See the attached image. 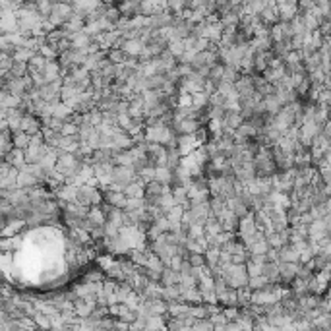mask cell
Instances as JSON below:
<instances>
[{"label": "cell", "instance_id": "d6a6232c", "mask_svg": "<svg viewBox=\"0 0 331 331\" xmlns=\"http://www.w3.org/2000/svg\"><path fill=\"white\" fill-rule=\"evenodd\" d=\"M169 51L173 52L176 58H180L186 52V45H184V41H171L169 43Z\"/></svg>", "mask_w": 331, "mask_h": 331}, {"label": "cell", "instance_id": "8fae6325", "mask_svg": "<svg viewBox=\"0 0 331 331\" xmlns=\"http://www.w3.org/2000/svg\"><path fill=\"white\" fill-rule=\"evenodd\" d=\"M25 225H27L25 219H16V217H12L10 223L2 228V236H14V234H19V230H21Z\"/></svg>", "mask_w": 331, "mask_h": 331}, {"label": "cell", "instance_id": "4fadbf2b", "mask_svg": "<svg viewBox=\"0 0 331 331\" xmlns=\"http://www.w3.org/2000/svg\"><path fill=\"white\" fill-rule=\"evenodd\" d=\"M263 275L269 279L271 283H281V275H279V261H265V263H263Z\"/></svg>", "mask_w": 331, "mask_h": 331}, {"label": "cell", "instance_id": "cb8c5ba5", "mask_svg": "<svg viewBox=\"0 0 331 331\" xmlns=\"http://www.w3.org/2000/svg\"><path fill=\"white\" fill-rule=\"evenodd\" d=\"M54 10V0H37V12L43 17H49Z\"/></svg>", "mask_w": 331, "mask_h": 331}, {"label": "cell", "instance_id": "7402d4cb", "mask_svg": "<svg viewBox=\"0 0 331 331\" xmlns=\"http://www.w3.org/2000/svg\"><path fill=\"white\" fill-rule=\"evenodd\" d=\"M206 260H208L209 267L217 265L219 260H221V246H209L208 250H206Z\"/></svg>", "mask_w": 331, "mask_h": 331}, {"label": "cell", "instance_id": "e0dca14e", "mask_svg": "<svg viewBox=\"0 0 331 331\" xmlns=\"http://www.w3.org/2000/svg\"><path fill=\"white\" fill-rule=\"evenodd\" d=\"M12 139H14V145L19 149H27L31 145V134L19 130V132H12Z\"/></svg>", "mask_w": 331, "mask_h": 331}, {"label": "cell", "instance_id": "277c9868", "mask_svg": "<svg viewBox=\"0 0 331 331\" xmlns=\"http://www.w3.org/2000/svg\"><path fill=\"white\" fill-rule=\"evenodd\" d=\"M234 86H236V91H238L240 97H250L256 91V87H254V76H248V74H242L234 82Z\"/></svg>", "mask_w": 331, "mask_h": 331}, {"label": "cell", "instance_id": "d6986e66", "mask_svg": "<svg viewBox=\"0 0 331 331\" xmlns=\"http://www.w3.org/2000/svg\"><path fill=\"white\" fill-rule=\"evenodd\" d=\"M95 225H107V215H105V211L101 209V206H91L89 209V215H87Z\"/></svg>", "mask_w": 331, "mask_h": 331}, {"label": "cell", "instance_id": "52a82bcc", "mask_svg": "<svg viewBox=\"0 0 331 331\" xmlns=\"http://www.w3.org/2000/svg\"><path fill=\"white\" fill-rule=\"evenodd\" d=\"M2 161H8L12 167H17V169H23L27 165L25 161V149H19V147H14L6 157H2Z\"/></svg>", "mask_w": 331, "mask_h": 331}, {"label": "cell", "instance_id": "7a4b0ae2", "mask_svg": "<svg viewBox=\"0 0 331 331\" xmlns=\"http://www.w3.org/2000/svg\"><path fill=\"white\" fill-rule=\"evenodd\" d=\"M300 261H279V275L283 285H291L298 275Z\"/></svg>", "mask_w": 331, "mask_h": 331}, {"label": "cell", "instance_id": "5bb4252c", "mask_svg": "<svg viewBox=\"0 0 331 331\" xmlns=\"http://www.w3.org/2000/svg\"><path fill=\"white\" fill-rule=\"evenodd\" d=\"M143 41L141 39H126V43H124V51L126 54H130V56H138L143 52Z\"/></svg>", "mask_w": 331, "mask_h": 331}, {"label": "cell", "instance_id": "f1b7e54d", "mask_svg": "<svg viewBox=\"0 0 331 331\" xmlns=\"http://www.w3.org/2000/svg\"><path fill=\"white\" fill-rule=\"evenodd\" d=\"M194 107H196V109L209 107V95L206 93V91H198V93H194Z\"/></svg>", "mask_w": 331, "mask_h": 331}, {"label": "cell", "instance_id": "2e32d148", "mask_svg": "<svg viewBox=\"0 0 331 331\" xmlns=\"http://www.w3.org/2000/svg\"><path fill=\"white\" fill-rule=\"evenodd\" d=\"M219 304L223 308H226V306H238V291L228 287V291L219 296Z\"/></svg>", "mask_w": 331, "mask_h": 331}, {"label": "cell", "instance_id": "ab89813d", "mask_svg": "<svg viewBox=\"0 0 331 331\" xmlns=\"http://www.w3.org/2000/svg\"><path fill=\"white\" fill-rule=\"evenodd\" d=\"M326 206H328V211L331 213V194H330V198H328V202H326Z\"/></svg>", "mask_w": 331, "mask_h": 331}, {"label": "cell", "instance_id": "e575fe53", "mask_svg": "<svg viewBox=\"0 0 331 331\" xmlns=\"http://www.w3.org/2000/svg\"><path fill=\"white\" fill-rule=\"evenodd\" d=\"M167 6H169V10H171L173 14H180V12L188 6V2H186V0H167Z\"/></svg>", "mask_w": 331, "mask_h": 331}, {"label": "cell", "instance_id": "3957f363", "mask_svg": "<svg viewBox=\"0 0 331 331\" xmlns=\"http://www.w3.org/2000/svg\"><path fill=\"white\" fill-rule=\"evenodd\" d=\"M0 29H2V33L19 31V17H17L16 10H2V21H0Z\"/></svg>", "mask_w": 331, "mask_h": 331}, {"label": "cell", "instance_id": "5b68a950", "mask_svg": "<svg viewBox=\"0 0 331 331\" xmlns=\"http://www.w3.org/2000/svg\"><path fill=\"white\" fill-rule=\"evenodd\" d=\"M258 230V223H256V215H254V209L240 219V225H238V236H248V234H254Z\"/></svg>", "mask_w": 331, "mask_h": 331}, {"label": "cell", "instance_id": "836d02e7", "mask_svg": "<svg viewBox=\"0 0 331 331\" xmlns=\"http://www.w3.org/2000/svg\"><path fill=\"white\" fill-rule=\"evenodd\" d=\"M265 283H269V279L261 273V275H256V277H250V281H248V287H250L252 291H258V289H261Z\"/></svg>", "mask_w": 331, "mask_h": 331}, {"label": "cell", "instance_id": "83f0119b", "mask_svg": "<svg viewBox=\"0 0 331 331\" xmlns=\"http://www.w3.org/2000/svg\"><path fill=\"white\" fill-rule=\"evenodd\" d=\"M14 56L12 54H6V52H2L0 54V72L2 74H8L10 70H12V66H14Z\"/></svg>", "mask_w": 331, "mask_h": 331}, {"label": "cell", "instance_id": "7c38bea8", "mask_svg": "<svg viewBox=\"0 0 331 331\" xmlns=\"http://www.w3.org/2000/svg\"><path fill=\"white\" fill-rule=\"evenodd\" d=\"M70 39H72V43H74V49H87V47L91 45V41H93V37L87 35L84 29L78 31V33H70Z\"/></svg>", "mask_w": 331, "mask_h": 331}, {"label": "cell", "instance_id": "603a6c76", "mask_svg": "<svg viewBox=\"0 0 331 331\" xmlns=\"http://www.w3.org/2000/svg\"><path fill=\"white\" fill-rule=\"evenodd\" d=\"M326 232H328V226H326L324 219H314L312 223H310V236L318 238V236H322Z\"/></svg>", "mask_w": 331, "mask_h": 331}, {"label": "cell", "instance_id": "f546056e", "mask_svg": "<svg viewBox=\"0 0 331 331\" xmlns=\"http://www.w3.org/2000/svg\"><path fill=\"white\" fill-rule=\"evenodd\" d=\"M188 261H190L194 267H202V265H206V263H208V260H206V254H204V252H190Z\"/></svg>", "mask_w": 331, "mask_h": 331}, {"label": "cell", "instance_id": "4dcf8cb0", "mask_svg": "<svg viewBox=\"0 0 331 331\" xmlns=\"http://www.w3.org/2000/svg\"><path fill=\"white\" fill-rule=\"evenodd\" d=\"M155 171H157V167H153V165H147L143 171H139L138 176L147 184V182H151V180H155Z\"/></svg>", "mask_w": 331, "mask_h": 331}, {"label": "cell", "instance_id": "ffe728a7", "mask_svg": "<svg viewBox=\"0 0 331 331\" xmlns=\"http://www.w3.org/2000/svg\"><path fill=\"white\" fill-rule=\"evenodd\" d=\"M35 52H39V51L27 49V47H17L16 52H14V60H16V62H27V64H29V60L33 58Z\"/></svg>", "mask_w": 331, "mask_h": 331}, {"label": "cell", "instance_id": "30bf717a", "mask_svg": "<svg viewBox=\"0 0 331 331\" xmlns=\"http://www.w3.org/2000/svg\"><path fill=\"white\" fill-rule=\"evenodd\" d=\"M80 145H82V138H80V134L78 136H60V143H58V147L60 149H64V151H78L80 149Z\"/></svg>", "mask_w": 331, "mask_h": 331}, {"label": "cell", "instance_id": "8d00e7d4", "mask_svg": "<svg viewBox=\"0 0 331 331\" xmlns=\"http://www.w3.org/2000/svg\"><path fill=\"white\" fill-rule=\"evenodd\" d=\"M78 134H80V126L76 122H64L62 136H78Z\"/></svg>", "mask_w": 331, "mask_h": 331}, {"label": "cell", "instance_id": "4316f807", "mask_svg": "<svg viewBox=\"0 0 331 331\" xmlns=\"http://www.w3.org/2000/svg\"><path fill=\"white\" fill-rule=\"evenodd\" d=\"M128 58V54L124 49H109V60L114 62V64H124Z\"/></svg>", "mask_w": 331, "mask_h": 331}, {"label": "cell", "instance_id": "d4e9b609", "mask_svg": "<svg viewBox=\"0 0 331 331\" xmlns=\"http://www.w3.org/2000/svg\"><path fill=\"white\" fill-rule=\"evenodd\" d=\"M225 66L223 62H217V64H213L211 66V72H209V80H213L215 84H219L221 80H223V76H225Z\"/></svg>", "mask_w": 331, "mask_h": 331}, {"label": "cell", "instance_id": "1f68e13d", "mask_svg": "<svg viewBox=\"0 0 331 331\" xmlns=\"http://www.w3.org/2000/svg\"><path fill=\"white\" fill-rule=\"evenodd\" d=\"M246 269H248V275H250V277H256V275H261V273H263V263H258V261H254V260H248Z\"/></svg>", "mask_w": 331, "mask_h": 331}, {"label": "cell", "instance_id": "8992f818", "mask_svg": "<svg viewBox=\"0 0 331 331\" xmlns=\"http://www.w3.org/2000/svg\"><path fill=\"white\" fill-rule=\"evenodd\" d=\"M200 128H202V124L196 120V118H184V120L174 122L176 134H196Z\"/></svg>", "mask_w": 331, "mask_h": 331}, {"label": "cell", "instance_id": "9a60e30c", "mask_svg": "<svg viewBox=\"0 0 331 331\" xmlns=\"http://www.w3.org/2000/svg\"><path fill=\"white\" fill-rule=\"evenodd\" d=\"M21 99L23 97H17V95H12L8 89H2V95H0V105L6 107V109H16L21 105Z\"/></svg>", "mask_w": 331, "mask_h": 331}, {"label": "cell", "instance_id": "ac0fdd59", "mask_svg": "<svg viewBox=\"0 0 331 331\" xmlns=\"http://www.w3.org/2000/svg\"><path fill=\"white\" fill-rule=\"evenodd\" d=\"M47 64H49V58L45 54H41V52H35L33 58L29 60V74L31 72H41Z\"/></svg>", "mask_w": 331, "mask_h": 331}, {"label": "cell", "instance_id": "44dd1931", "mask_svg": "<svg viewBox=\"0 0 331 331\" xmlns=\"http://www.w3.org/2000/svg\"><path fill=\"white\" fill-rule=\"evenodd\" d=\"M155 178L163 184H171L173 186V169L171 167H157Z\"/></svg>", "mask_w": 331, "mask_h": 331}, {"label": "cell", "instance_id": "f35d334b", "mask_svg": "<svg viewBox=\"0 0 331 331\" xmlns=\"http://www.w3.org/2000/svg\"><path fill=\"white\" fill-rule=\"evenodd\" d=\"M120 308H122V302H120V304H112V306H109V316H112V318H118Z\"/></svg>", "mask_w": 331, "mask_h": 331}, {"label": "cell", "instance_id": "d590c367", "mask_svg": "<svg viewBox=\"0 0 331 331\" xmlns=\"http://www.w3.org/2000/svg\"><path fill=\"white\" fill-rule=\"evenodd\" d=\"M226 97L221 91H215L213 95H209V107H225Z\"/></svg>", "mask_w": 331, "mask_h": 331}, {"label": "cell", "instance_id": "74e56055", "mask_svg": "<svg viewBox=\"0 0 331 331\" xmlns=\"http://www.w3.org/2000/svg\"><path fill=\"white\" fill-rule=\"evenodd\" d=\"M124 209H145V200L143 198H128Z\"/></svg>", "mask_w": 331, "mask_h": 331}, {"label": "cell", "instance_id": "484cf974", "mask_svg": "<svg viewBox=\"0 0 331 331\" xmlns=\"http://www.w3.org/2000/svg\"><path fill=\"white\" fill-rule=\"evenodd\" d=\"M105 17L116 25V23L122 19V12H120V8H118V4H109V10H107Z\"/></svg>", "mask_w": 331, "mask_h": 331}, {"label": "cell", "instance_id": "9c48e42d", "mask_svg": "<svg viewBox=\"0 0 331 331\" xmlns=\"http://www.w3.org/2000/svg\"><path fill=\"white\" fill-rule=\"evenodd\" d=\"M246 120L242 116V112L240 110H226L225 114V130L228 132H236V128Z\"/></svg>", "mask_w": 331, "mask_h": 331}, {"label": "cell", "instance_id": "6da1fadb", "mask_svg": "<svg viewBox=\"0 0 331 331\" xmlns=\"http://www.w3.org/2000/svg\"><path fill=\"white\" fill-rule=\"evenodd\" d=\"M78 204L84 206H101L103 200V190L95 184H80L78 186Z\"/></svg>", "mask_w": 331, "mask_h": 331}, {"label": "cell", "instance_id": "ba28073f", "mask_svg": "<svg viewBox=\"0 0 331 331\" xmlns=\"http://www.w3.org/2000/svg\"><path fill=\"white\" fill-rule=\"evenodd\" d=\"M86 23H87V17L80 16V14H74L68 21L62 23V29L68 31V33H78V31H82V29L86 27Z\"/></svg>", "mask_w": 331, "mask_h": 331}]
</instances>
